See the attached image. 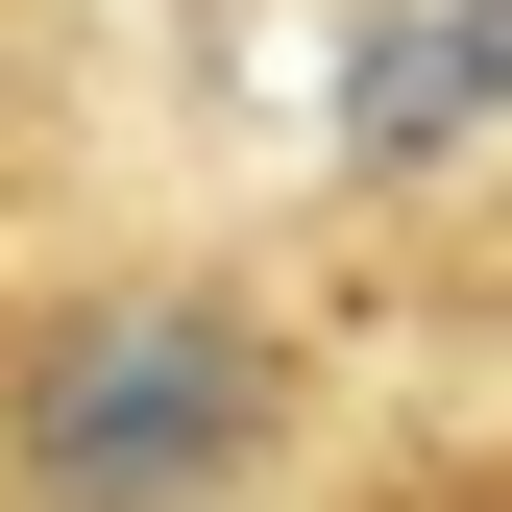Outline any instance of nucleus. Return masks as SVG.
<instances>
[{
  "label": "nucleus",
  "instance_id": "f257e3e1",
  "mask_svg": "<svg viewBox=\"0 0 512 512\" xmlns=\"http://www.w3.org/2000/svg\"><path fill=\"white\" fill-rule=\"evenodd\" d=\"M269 439H293V342L196 269H98L0 342V488L25 512H244Z\"/></svg>",
  "mask_w": 512,
  "mask_h": 512
},
{
  "label": "nucleus",
  "instance_id": "f03ea898",
  "mask_svg": "<svg viewBox=\"0 0 512 512\" xmlns=\"http://www.w3.org/2000/svg\"><path fill=\"white\" fill-rule=\"evenodd\" d=\"M439 122H512V0H415L366 49V147H439Z\"/></svg>",
  "mask_w": 512,
  "mask_h": 512
},
{
  "label": "nucleus",
  "instance_id": "7ed1b4c3",
  "mask_svg": "<svg viewBox=\"0 0 512 512\" xmlns=\"http://www.w3.org/2000/svg\"><path fill=\"white\" fill-rule=\"evenodd\" d=\"M488 512H512V488H488Z\"/></svg>",
  "mask_w": 512,
  "mask_h": 512
}]
</instances>
